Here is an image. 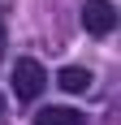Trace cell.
<instances>
[{
	"instance_id": "6da1fadb",
	"label": "cell",
	"mask_w": 121,
	"mask_h": 125,
	"mask_svg": "<svg viewBox=\"0 0 121 125\" xmlns=\"http://www.w3.org/2000/svg\"><path fill=\"white\" fill-rule=\"evenodd\" d=\"M48 86V73H43V65L22 56V61L13 65V91H17V99H39Z\"/></svg>"
},
{
	"instance_id": "7a4b0ae2",
	"label": "cell",
	"mask_w": 121,
	"mask_h": 125,
	"mask_svg": "<svg viewBox=\"0 0 121 125\" xmlns=\"http://www.w3.org/2000/svg\"><path fill=\"white\" fill-rule=\"evenodd\" d=\"M82 26H86V35H108L117 26V9L108 0H86L82 4Z\"/></svg>"
},
{
	"instance_id": "3957f363",
	"label": "cell",
	"mask_w": 121,
	"mask_h": 125,
	"mask_svg": "<svg viewBox=\"0 0 121 125\" xmlns=\"http://www.w3.org/2000/svg\"><path fill=\"white\" fill-rule=\"evenodd\" d=\"M91 82H95V78H91V69H78V65H65V69L56 73V86H60V91H69V95L91 91Z\"/></svg>"
},
{
	"instance_id": "277c9868",
	"label": "cell",
	"mask_w": 121,
	"mask_h": 125,
	"mask_svg": "<svg viewBox=\"0 0 121 125\" xmlns=\"http://www.w3.org/2000/svg\"><path fill=\"white\" fill-rule=\"evenodd\" d=\"M35 125H82V112L78 108H39Z\"/></svg>"
},
{
	"instance_id": "5b68a950",
	"label": "cell",
	"mask_w": 121,
	"mask_h": 125,
	"mask_svg": "<svg viewBox=\"0 0 121 125\" xmlns=\"http://www.w3.org/2000/svg\"><path fill=\"white\" fill-rule=\"evenodd\" d=\"M0 56H4V22H0Z\"/></svg>"
}]
</instances>
